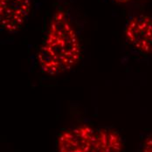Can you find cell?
Listing matches in <instances>:
<instances>
[{
    "instance_id": "1",
    "label": "cell",
    "mask_w": 152,
    "mask_h": 152,
    "mask_svg": "<svg viewBox=\"0 0 152 152\" xmlns=\"http://www.w3.org/2000/svg\"><path fill=\"white\" fill-rule=\"evenodd\" d=\"M82 46L75 26L62 8L52 16L46 35L37 53L40 71L57 76L71 71L81 60Z\"/></svg>"
},
{
    "instance_id": "2",
    "label": "cell",
    "mask_w": 152,
    "mask_h": 152,
    "mask_svg": "<svg viewBox=\"0 0 152 152\" xmlns=\"http://www.w3.org/2000/svg\"><path fill=\"white\" fill-rule=\"evenodd\" d=\"M128 43L139 53L152 55V16H132L124 28Z\"/></svg>"
},
{
    "instance_id": "3",
    "label": "cell",
    "mask_w": 152,
    "mask_h": 152,
    "mask_svg": "<svg viewBox=\"0 0 152 152\" xmlns=\"http://www.w3.org/2000/svg\"><path fill=\"white\" fill-rule=\"evenodd\" d=\"M31 0H0V26L8 33H17L26 23Z\"/></svg>"
},
{
    "instance_id": "4",
    "label": "cell",
    "mask_w": 152,
    "mask_h": 152,
    "mask_svg": "<svg viewBox=\"0 0 152 152\" xmlns=\"http://www.w3.org/2000/svg\"><path fill=\"white\" fill-rule=\"evenodd\" d=\"M95 132L96 130L88 124L62 131L57 140V151L92 152Z\"/></svg>"
},
{
    "instance_id": "5",
    "label": "cell",
    "mask_w": 152,
    "mask_h": 152,
    "mask_svg": "<svg viewBox=\"0 0 152 152\" xmlns=\"http://www.w3.org/2000/svg\"><path fill=\"white\" fill-rule=\"evenodd\" d=\"M123 141L121 135L112 129L96 130L92 152H122Z\"/></svg>"
},
{
    "instance_id": "6",
    "label": "cell",
    "mask_w": 152,
    "mask_h": 152,
    "mask_svg": "<svg viewBox=\"0 0 152 152\" xmlns=\"http://www.w3.org/2000/svg\"><path fill=\"white\" fill-rule=\"evenodd\" d=\"M141 152H152V133L145 137Z\"/></svg>"
},
{
    "instance_id": "7",
    "label": "cell",
    "mask_w": 152,
    "mask_h": 152,
    "mask_svg": "<svg viewBox=\"0 0 152 152\" xmlns=\"http://www.w3.org/2000/svg\"><path fill=\"white\" fill-rule=\"evenodd\" d=\"M131 1H133V0H114V2H115L116 4H125Z\"/></svg>"
}]
</instances>
